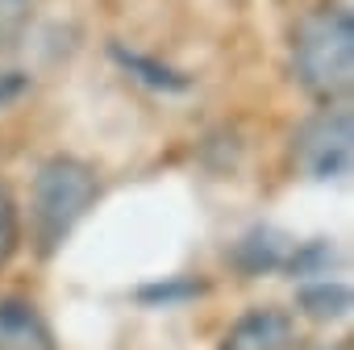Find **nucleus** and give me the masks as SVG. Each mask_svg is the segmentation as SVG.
Returning <instances> with one entry per match:
<instances>
[{
    "label": "nucleus",
    "mask_w": 354,
    "mask_h": 350,
    "mask_svg": "<svg viewBox=\"0 0 354 350\" xmlns=\"http://www.w3.org/2000/svg\"><path fill=\"white\" fill-rule=\"evenodd\" d=\"M292 80L317 104H346L354 88V17L342 0H321L296 21Z\"/></svg>",
    "instance_id": "f257e3e1"
},
{
    "label": "nucleus",
    "mask_w": 354,
    "mask_h": 350,
    "mask_svg": "<svg viewBox=\"0 0 354 350\" xmlns=\"http://www.w3.org/2000/svg\"><path fill=\"white\" fill-rule=\"evenodd\" d=\"M96 196H100V180L84 158L55 154L38 167L30 209H34V238H38L42 255H50L67 242V234L84 221V213L96 205Z\"/></svg>",
    "instance_id": "f03ea898"
},
{
    "label": "nucleus",
    "mask_w": 354,
    "mask_h": 350,
    "mask_svg": "<svg viewBox=\"0 0 354 350\" xmlns=\"http://www.w3.org/2000/svg\"><path fill=\"white\" fill-rule=\"evenodd\" d=\"M292 163L304 180H346L354 167V117L346 104H321L292 138Z\"/></svg>",
    "instance_id": "7ed1b4c3"
},
{
    "label": "nucleus",
    "mask_w": 354,
    "mask_h": 350,
    "mask_svg": "<svg viewBox=\"0 0 354 350\" xmlns=\"http://www.w3.org/2000/svg\"><path fill=\"white\" fill-rule=\"evenodd\" d=\"M296 346V321L275 304L246 308L217 342V350H292Z\"/></svg>",
    "instance_id": "20e7f679"
},
{
    "label": "nucleus",
    "mask_w": 354,
    "mask_h": 350,
    "mask_svg": "<svg viewBox=\"0 0 354 350\" xmlns=\"http://www.w3.org/2000/svg\"><path fill=\"white\" fill-rule=\"evenodd\" d=\"M0 350H59L46 317L17 296L0 300Z\"/></svg>",
    "instance_id": "39448f33"
},
{
    "label": "nucleus",
    "mask_w": 354,
    "mask_h": 350,
    "mask_svg": "<svg viewBox=\"0 0 354 350\" xmlns=\"http://www.w3.org/2000/svg\"><path fill=\"white\" fill-rule=\"evenodd\" d=\"M292 250H296V246H292L288 238H275L271 230H254L250 238L238 242V255H234V259H238L250 275H263V271H279V267L288 271Z\"/></svg>",
    "instance_id": "423d86ee"
},
{
    "label": "nucleus",
    "mask_w": 354,
    "mask_h": 350,
    "mask_svg": "<svg viewBox=\"0 0 354 350\" xmlns=\"http://www.w3.org/2000/svg\"><path fill=\"white\" fill-rule=\"evenodd\" d=\"M296 304L313 321H342L350 313V284L342 279H313L296 292Z\"/></svg>",
    "instance_id": "0eeeda50"
},
{
    "label": "nucleus",
    "mask_w": 354,
    "mask_h": 350,
    "mask_svg": "<svg viewBox=\"0 0 354 350\" xmlns=\"http://www.w3.org/2000/svg\"><path fill=\"white\" fill-rule=\"evenodd\" d=\"M17 238H21V221H17V201L9 192V184L0 180V267H5L17 250Z\"/></svg>",
    "instance_id": "6e6552de"
},
{
    "label": "nucleus",
    "mask_w": 354,
    "mask_h": 350,
    "mask_svg": "<svg viewBox=\"0 0 354 350\" xmlns=\"http://www.w3.org/2000/svg\"><path fill=\"white\" fill-rule=\"evenodd\" d=\"M26 92V80L17 75V71H9V75H0V109H5L13 96H21Z\"/></svg>",
    "instance_id": "1a4fd4ad"
},
{
    "label": "nucleus",
    "mask_w": 354,
    "mask_h": 350,
    "mask_svg": "<svg viewBox=\"0 0 354 350\" xmlns=\"http://www.w3.org/2000/svg\"><path fill=\"white\" fill-rule=\"evenodd\" d=\"M325 350H354L350 342H337V346H325Z\"/></svg>",
    "instance_id": "9d476101"
}]
</instances>
